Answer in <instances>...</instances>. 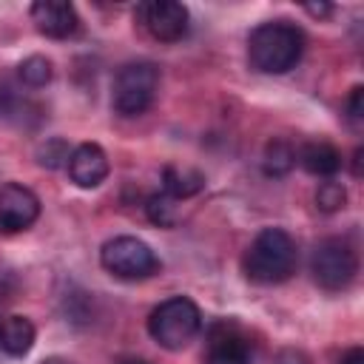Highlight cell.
Instances as JSON below:
<instances>
[{"label": "cell", "instance_id": "1", "mask_svg": "<svg viewBox=\"0 0 364 364\" xmlns=\"http://www.w3.org/2000/svg\"><path fill=\"white\" fill-rule=\"evenodd\" d=\"M304 51V31L290 20H270L250 31L247 60L262 74H284L296 68Z\"/></svg>", "mask_w": 364, "mask_h": 364}, {"label": "cell", "instance_id": "2", "mask_svg": "<svg viewBox=\"0 0 364 364\" xmlns=\"http://www.w3.org/2000/svg\"><path fill=\"white\" fill-rule=\"evenodd\" d=\"M296 264H299L296 242L282 228L259 230L242 256V270L256 284H279L293 276Z\"/></svg>", "mask_w": 364, "mask_h": 364}, {"label": "cell", "instance_id": "3", "mask_svg": "<svg viewBox=\"0 0 364 364\" xmlns=\"http://www.w3.org/2000/svg\"><path fill=\"white\" fill-rule=\"evenodd\" d=\"M199 330H202V313L196 301L188 296H171L159 301L148 316V333L165 350L188 347L199 336Z\"/></svg>", "mask_w": 364, "mask_h": 364}, {"label": "cell", "instance_id": "4", "mask_svg": "<svg viewBox=\"0 0 364 364\" xmlns=\"http://www.w3.org/2000/svg\"><path fill=\"white\" fill-rule=\"evenodd\" d=\"M156 91H159V68L148 60L128 63L114 77L111 105L119 117H139L154 105Z\"/></svg>", "mask_w": 364, "mask_h": 364}, {"label": "cell", "instance_id": "5", "mask_svg": "<svg viewBox=\"0 0 364 364\" xmlns=\"http://www.w3.org/2000/svg\"><path fill=\"white\" fill-rule=\"evenodd\" d=\"M100 262L111 276L125 279V282L148 279V276L159 273V267H162L156 253L151 250V245H145L136 236H114V239H108L102 245V250H100Z\"/></svg>", "mask_w": 364, "mask_h": 364}, {"label": "cell", "instance_id": "6", "mask_svg": "<svg viewBox=\"0 0 364 364\" xmlns=\"http://www.w3.org/2000/svg\"><path fill=\"white\" fill-rule=\"evenodd\" d=\"M310 273H313L318 287H324V290H344L355 279V273H358V256H355L353 245L338 239V236L321 239L316 245V250H313Z\"/></svg>", "mask_w": 364, "mask_h": 364}, {"label": "cell", "instance_id": "7", "mask_svg": "<svg viewBox=\"0 0 364 364\" xmlns=\"http://www.w3.org/2000/svg\"><path fill=\"white\" fill-rule=\"evenodd\" d=\"M139 17L154 40L159 43H176L188 34V9L176 0H151L139 6Z\"/></svg>", "mask_w": 364, "mask_h": 364}, {"label": "cell", "instance_id": "8", "mask_svg": "<svg viewBox=\"0 0 364 364\" xmlns=\"http://www.w3.org/2000/svg\"><path fill=\"white\" fill-rule=\"evenodd\" d=\"M40 216V199L31 188L9 182L0 191V233H20Z\"/></svg>", "mask_w": 364, "mask_h": 364}, {"label": "cell", "instance_id": "9", "mask_svg": "<svg viewBox=\"0 0 364 364\" xmlns=\"http://www.w3.org/2000/svg\"><path fill=\"white\" fill-rule=\"evenodd\" d=\"M31 23L40 34L54 37V40H65V37L77 34V28H80L77 9L65 0H37L31 6Z\"/></svg>", "mask_w": 364, "mask_h": 364}, {"label": "cell", "instance_id": "10", "mask_svg": "<svg viewBox=\"0 0 364 364\" xmlns=\"http://www.w3.org/2000/svg\"><path fill=\"white\" fill-rule=\"evenodd\" d=\"M65 168H68L71 182L80 185V188H97V185H102V182L108 179V171H111L108 156H105V151H102L97 142H82V145H77V148L71 151Z\"/></svg>", "mask_w": 364, "mask_h": 364}, {"label": "cell", "instance_id": "11", "mask_svg": "<svg viewBox=\"0 0 364 364\" xmlns=\"http://www.w3.org/2000/svg\"><path fill=\"white\" fill-rule=\"evenodd\" d=\"M250 344L236 327L216 324L210 330V353L205 364H250Z\"/></svg>", "mask_w": 364, "mask_h": 364}, {"label": "cell", "instance_id": "12", "mask_svg": "<svg viewBox=\"0 0 364 364\" xmlns=\"http://www.w3.org/2000/svg\"><path fill=\"white\" fill-rule=\"evenodd\" d=\"M296 159L301 162V168L313 176H333L338 168H341V154L336 145L318 139V142H307L299 148Z\"/></svg>", "mask_w": 364, "mask_h": 364}, {"label": "cell", "instance_id": "13", "mask_svg": "<svg viewBox=\"0 0 364 364\" xmlns=\"http://www.w3.org/2000/svg\"><path fill=\"white\" fill-rule=\"evenodd\" d=\"M34 338H37V330L26 316H9L0 324V347L14 358L26 355L34 347Z\"/></svg>", "mask_w": 364, "mask_h": 364}, {"label": "cell", "instance_id": "14", "mask_svg": "<svg viewBox=\"0 0 364 364\" xmlns=\"http://www.w3.org/2000/svg\"><path fill=\"white\" fill-rule=\"evenodd\" d=\"M205 188V176L196 168L185 165H165L162 171V191L173 199H188Z\"/></svg>", "mask_w": 364, "mask_h": 364}, {"label": "cell", "instance_id": "15", "mask_svg": "<svg viewBox=\"0 0 364 364\" xmlns=\"http://www.w3.org/2000/svg\"><path fill=\"white\" fill-rule=\"evenodd\" d=\"M293 165H296V151H293V145L287 139H279L276 136V139H270L264 145L262 168H264L267 176H284V173L293 171Z\"/></svg>", "mask_w": 364, "mask_h": 364}, {"label": "cell", "instance_id": "16", "mask_svg": "<svg viewBox=\"0 0 364 364\" xmlns=\"http://www.w3.org/2000/svg\"><path fill=\"white\" fill-rule=\"evenodd\" d=\"M179 199H173V196H168L165 191L162 193H154V196H148V202H145V213H148V219L154 222V225H159V228H173L176 222H179V205H176Z\"/></svg>", "mask_w": 364, "mask_h": 364}, {"label": "cell", "instance_id": "17", "mask_svg": "<svg viewBox=\"0 0 364 364\" xmlns=\"http://www.w3.org/2000/svg\"><path fill=\"white\" fill-rule=\"evenodd\" d=\"M17 74H20V80H23L26 85H31V88H43L46 82H51V77H54V65H51L48 57H43V54H31V57H26V60L20 63Z\"/></svg>", "mask_w": 364, "mask_h": 364}, {"label": "cell", "instance_id": "18", "mask_svg": "<svg viewBox=\"0 0 364 364\" xmlns=\"http://www.w3.org/2000/svg\"><path fill=\"white\" fill-rule=\"evenodd\" d=\"M344 202H347V191H344L341 182L327 179V182L318 185V191H316V205H318V210L333 213V210H341Z\"/></svg>", "mask_w": 364, "mask_h": 364}, {"label": "cell", "instance_id": "19", "mask_svg": "<svg viewBox=\"0 0 364 364\" xmlns=\"http://www.w3.org/2000/svg\"><path fill=\"white\" fill-rule=\"evenodd\" d=\"M68 156H71V151H68V145H65L60 136H54V139H48L46 145L37 148V162H40L43 168H60V165L68 162Z\"/></svg>", "mask_w": 364, "mask_h": 364}, {"label": "cell", "instance_id": "20", "mask_svg": "<svg viewBox=\"0 0 364 364\" xmlns=\"http://www.w3.org/2000/svg\"><path fill=\"white\" fill-rule=\"evenodd\" d=\"M361 117H364V88L355 85V88L350 91V97H347V119L358 128V125H361Z\"/></svg>", "mask_w": 364, "mask_h": 364}, {"label": "cell", "instance_id": "21", "mask_svg": "<svg viewBox=\"0 0 364 364\" xmlns=\"http://www.w3.org/2000/svg\"><path fill=\"white\" fill-rule=\"evenodd\" d=\"M341 364H364V350H361V347H350V350L341 355Z\"/></svg>", "mask_w": 364, "mask_h": 364}, {"label": "cell", "instance_id": "22", "mask_svg": "<svg viewBox=\"0 0 364 364\" xmlns=\"http://www.w3.org/2000/svg\"><path fill=\"white\" fill-rule=\"evenodd\" d=\"M313 17H327L330 11H333V6H327V3H310V6H304Z\"/></svg>", "mask_w": 364, "mask_h": 364}, {"label": "cell", "instance_id": "23", "mask_svg": "<svg viewBox=\"0 0 364 364\" xmlns=\"http://www.w3.org/2000/svg\"><path fill=\"white\" fill-rule=\"evenodd\" d=\"M353 176H361V148H355L353 154Z\"/></svg>", "mask_w": 364, "mask_h": 364}, {"label": "cell", "instance_id": "24", "mask_svg": "<svg viewBox=\"0 0 364 364\" xmlns=\"http://www.w3.org/2000/svg\"><path fill=\"white\" fill-rule=\"evenodd\" d=\"M119 364H148V361H142V358H125V361H119Z\"/></svg>", "mask_w": 364, "mask_h": 364}]
</instances>
